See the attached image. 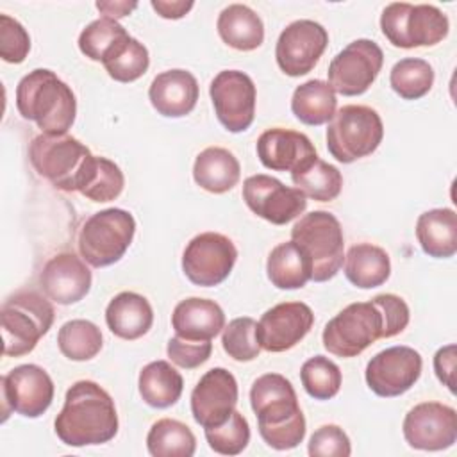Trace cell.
Here are the masks:
<instances>
[{"label": "cell", "mask_w": 457, "mask_h": 457, "mask_svg": "<svg viewBox=\"0 0 457 457\" xmlns=\"http://www.w3.org/2000/svg\"><path fill=\"white\" fill-rule=\"evenodd\" d=\"M136 7H137L136 2H96V9L105 18H112V20L129 16Z\"/></svg>", "instance_id": "49"}, {"label": "cell", "mask_w": 457, "mask_h": 457, "mask_svg": "<svg viewBox=\"0 0 457 457\" xmlns=\"http://www.w3.org/2000/svg\"><path fill=\"white\" fill-rule=\"evenodd\" d=\"M270 282L278 289H300L312 277V262L305 250L293 239L277 245L266 261Z\"/></svg>", "instance_id": "29"}, {"label": "cell", "mask_w": 457, "mask_h": 457, "mask_svg": "<svg viewBox=\"0 0 457 457\" xmlns=\"http://www.w3.org/2000/svg\"><path fill=\"white\" fill-rule=\"evenodd\" d=\"M216 29L221 41L239 52H252L264 41L261 16L245 4L227 5L218 16Z\"/></svg>", "instance_id": "28"}, {"label": "cell", "mask_w": 457, "mask_h": 457, "mask_svg": "<svg viewBox=\"0 0 457 457\" xmlns=\"http://www.w3.org/2000/svg\"><path fill=\"white\" fill-rule=\"evenodd\" d=\"M102 64L116 82H134L146 73L150 55L143 43L129 36Z\"/></svg>", "instance_id": "38"}, {"label": "cell", "mask_w": 457, "mask_h": 457, "mask_svg": "<svg viewBox=\"0 0 457 457\" xmlns=\"http://www.w3.org/2000/svg\"><path fill=\"white\" fill-rule=\"evenodd\" d=\"M384 64L382 48L371 39L348 43L328 64V84L343 96H359L370 89Z\"/></svg>", "instance_id": "12"}, {"label": "cell", "mask_w": 457, "mask_h": 457, "mask_svg": "<svg viewBox=\"0 0 457 457\" xmlns=\"http://www.w3.org/2000/svg\"><path fill=\"white\" fill-rule=\"evenodd\" d=\"M257 321L250 316L234 318L223 327L221 345L223 350L237 362H250L261 353V345L255 336Z\"/></svg>", "instance_id": "40"}, {"label": "cell", "mask_w": 457, "mask_h": 457, "mask_svg": "<svg viewBox=\"0 0 457 457\" xmlns=\"http://www.w3.org/2000/svg\"><path fill=\"white\" fill-rule=\"evenodd\" d=\"M150 5L154 7V11L166 20H179L184 18L191 9H193V2L191 0H152Z\"/></svg>", "instance_id": "48"}, {"label": "cell", "mask_w": 457, "mask_h": 457, "mask_svg": "<svg viewBox=\"0 0 457 457\" xmlns=\"http://www.w3.org/2000/svg\"><path fill=\"white\" fill-rule=\"evenodd\" d=\"M125 177L120 166L107 157H96L95 170L80 195L91 202H111L121 195Z\"/></svg>", "instance_id": "42"}, {"label": "cell", "mask_w": 457, "mask_h": 457, "mask_svg": "<svg viewBox=\"0 0 457 457\" xmlns=\"http://www.w3.org/2000/svg\"><path fill=\"white\" fill-rule=\"evenodd\" d=\"M136 234L134 216L118 207L91 214L79 232V253L93 268L118 262L129 250Z\"/></svg>", "instance_id": "7"}, {"label": "cell", "mask_w": 457, "mask_h": 457, "mask_svg": "<svg viewBox=\"0 0 457 457\" xmlns=\"http://www.w3.org/2000/svg\"><path fill=\"white\" fill-rule=\"evenodd\" d=\"M337 98L328 82L312 79L300 84L291 98V111L305 125L318 127L328 123L336 114Z\"/></svg>", "instance_id": "32"}, {"label": "cell", "mask_w": 457, "mask_h": 457, "mask_svg": "<svg viewBox=\"0 0 457 457\" xmlns=\"http://www.w3.org/2000/svg\"><path fill=\"white\" fill-rule=\"evenodd\" d=\"M300 380L303 389L314 400H330L341 389V370L325 355H314L302 364Z\"/></svg>", "instance_id": "39"}, {"label": "cell", "mask_w": 457, "mask_h": 457, "mask_svg": "<svg viewBox=\"0 0 457 457\" xmlns=\"http://www.w3.org/2000/svg\"><path fill=\"white\" fill-rule=\"evenodd\" d=\"M209 95L218 121L232 134L245 132L255 118V84L245 71L223 70L211 86Z\"/></svg>", "instance_id": "14"}, {"label": "cell", "mask_w": 457, "mask_h": 457, "mask_svg": "<svg viewBox=\"0 0 457 457\" xmlns=\"http://www.w3.org/2000/svg\"><path fill=\"white\" fill-rule=\"evenodd\" d=\"M205 439L220 455H239L250 443V425L239 411H234L225 423L205 428Z\"/></svg>", "instance_id": "41"}, {"label": "cell", "mask_w": 457, "mask_h": 457, "mask_svg": "<svg viewBox=\"0 0 457 457\" xmlns=\"http://www.w3.org/2000/svg\"><path fill=\"white\" fill-rule=\"evenodd\" d=\"M416 237L421 250L434 259H448L457 252V214L453 209H430L418 216Z\"/></svg>", "instance_id": "26"}, {"label": "cell", "mask_w": 457, "mask_h": 457, "mask_svg": "<svg viewBox=\"0 0 457 457\" xmlns=\"http://www.w3.org/2000/svg\"><path fill=\"white\" fill-rule=\"evenodd\" d=\"M312 309L303 302H282L268 309L255 328L262 350L280 353L298 345L312 328Z\"/></svg>", "instance_id": "19"}, {"label": "cell", "mask_w": 457, "mask_h": 457, "mask_svg": "<svg viewBox=\"0 0 457 457\" xmlns=\"http://www.w3.org/2000/svg\"><path fill=\"white\" fill-rule=\"evenodd\" d=\"M146 448L154 457H191L196 450V437L186 423L162 418L150 427Z\"/></svg>", "instance_id": "34"}, {"label": "cell", "mask_w": 457, "mask_h": 457, "mask_svg": "<svg viewBox=\"0 0 457 457\" xmlns=\"http://www.w3.org/2000/svg\"><path fill=\"white\" fill-rule=\"evenodd\" d=\"M382 137V118L368 105H343L327 127V148L343 164L371 155Z\"/></svg>", "instance_id": "8"}, {"label": "cell", "mask_w": 457, "mask_h": 457, "mask_svg": "<svg viewBox=\"0 0 457 457\" xmlns=\"http://www.w3.org/2000/svg\"><path fill=\"white\" fill-rule=\"evenodd\" d=\"M118 412L111 395L93 380L75 382L54 421L61 443L91 446L109 443L118 434Z\"/></svg>", "instance_id": "1"}, {"label": "cell", "mask_w": 457, "mask_h": 457, "mask_svg": "<svg viewBox=\"0 0 457 457\" xmlns=\"http://www.w3.org/2000/svg\"><path fill=\"white\" fill-rule=\"evenodd\" d=\"M380 29L393 46L420 48L441 43L448 36L450 21L436 5L393 2L380 14Z\"/></svg>", "instance_id": "9"}, {"label": "cell", "mask_w": 457, "mask_h": 457, "mask_svg": "<svg viewBox=\"0 0 457 457\" xmlns=\"http://www.w3.org/2000/svg\"><path fill=\"white\" fill-rule=\"evenodd\" d=\"M30 50V37L23 25L9 14H0V57L5 62L20 64Z\"/></svg>", "instance_id": "43"}, {"label": "cell", "mask_w": 457, "mask_h": 457, "mask_svg": "<svg viewBox=\"0 0 457 457\" xmlns=\"http://www.w3.org/2000/svg\"><path fill=\"white\" fill-rule=\"evenodd\" d=\"M61 353L70 361H89L102 350V332L89 320H70L57 334Z\"/></svg>", "instance_id": "35"}, {"label": "cell", "mask_w": 457, "mask_h": 457, "mask_svg": "<svg viewBox=\"0 0 457 457\" xmlns=\"http://www.w3.org/2000/svg\"><path fill=\"white\" fill-rule=\"evenodd\" d=\"M91 271L84 259L71 252H61L46 261L39 273L43 293L59 305L80 302L91 289Z\"/></svg>", "instance_id": "21"}, {"label": "cell", "mask_w": 457, "mask_h": 457, "mask_svg": "<svg viewBox=\"0 0 457 457\" xmlns=\"http://www.w3.org/2000/svg\"><path fill=\"white\" fill-rule=\"evenodd\" d=\"M241 177V164L232 152L221 146H209L202 150L193 164L195 182L212 193L223 195L230 191Z\"/></svg>", "instance_id": "27"}, {"label": "cell", "mask_w": 457, "mask_h": 457, "mask_svg": "<svg viewBox=\"0 0 457 457\" xmlns=\"http://www.w3.org/2000/svg\"><path fill=\"white\" fill-rule=\"evenodd\" d=\"M250 405L259 434L273 450L296 448L305 437V418L291 382L280 373H264L253 380Z\"/></svg>", "instance_id": "2"}, {"label": "cell", "mask_w": 457, "mask_h": 457, "mask_svg": "<svg viewBox=\"0 0 457 457\" xmlns=\"http://www.w3.org/2000/svg\"><path fill=\"white\" fill-rule=\"evenodd\" d=\"M2 421L9 412L39 418L54 400V382L37 364H21L2 375Z\"/></svg>", "instance_id": "13"}, {"label": "cell", "mask_w": 457, "mask_h": 457, "mask_svg": "<svg viewBox=\"0 0 457 457\" xmlns=\"http://www.w3.org/2000/svg\"><path fill=\"white\" fill-rule=\"evenodd\" d=\"M200 87L195 75L187 70H166L154 77L148 98L157 114L164 118L187 116L198 102Z\"/></svg>", "instance_id": "23"}, {"label": "cell", "mask_w": 457, "mask_h": 457, "mask_svg": "<svg viewBox=\"0 0 457 457\" xmlns=\"http://www.w3.org/2000/svg\"><path fill=\"white\" fill-rule=\"evenodd\" d=\"M29 159L37 175L66 193H80L96 164V155L70 134L41 132L29 146Z\"/></svg>", "instance_id": "4"}, {"label": "cell", "mask_w": 457, "mask_h": 457, "mask_svg": "<svg viewBox=\"0 0 457 457\" xmlns=\"http://www.w3.org/2000/svg\"><path fill=\"white\" fill-rule=\"evenodd\" d=\"M105 323L114 336L134 341L152 328L154 311L143 295L121 291L109 302L105 309Z\"/></svg>", "instance_id": "25"}, {"label": "cell", "mask_w": 457, "mask_h": 457, "mask_svg": "<svg viewBox=\"0 0 457 457\" xmlns=\"http://www.w3.org/2000/svg\"><path fill=\"white\" fill-rule=\"evenodd\" d=\"M291 180L296 189L316 202H332L343 189L341 171L321 161L318 155L302 168L291 171Z\"/></svg>", "instance_id": "33"}, {"label": "cell", "mask_w": 457, "mask_h": 457, "mask_svg": "<svg viewBox=\"0 0 457 457\" xmlns=\"http://www.w3.org/2000/svg\"><path fill=\"white\" fill-rule=\"evenodd\" d=\"M403 437L411 448L439 452L457 441V412L439 402L414 405L403 418Z\"/></svg>", "instance_id": "18"}, {"label": "cell", "mask_w": 457, "mask_h": 457, "mask_svg": "<svg viewBox=\"0 0 457 457\" xmlns=\"http://www.w3.org/2000/svg\"><path fill=\"white\" fill-rule=\"evenodd\" d=\"M391 275V261L384 248L357 243L345 255V277L359 289L382 286Z\"/></svg>", "instance_id": "30"}, {"label": "cell", "mask_w": 457, "mask_h": 457, "mask_svg": "<svg viewBox=\"0 0 457 457\" xmlns=\"http://www.w3.org/2000/svg\"><path fill=\"white\" fill-rule=\"evenodd\" d=\"M243 200L253 214L273 225H286L307 209V196L300 189L287 187L264 173L243 182Z\"/></svg>", "instance_id": "16"}, {"label": "cell", "mask_w": 457, "mask_h": 457, "mask_svg": "<svg viewBox=\"0 0 457 457\" xmlns=\"http://www.w3.org/2000/svg\"><path fill=\"white\" fill-rule=\"evenodd\" d=\"M291 239L311 257V280L327 282L337 275L345 261V237L341 223L332 212L312 211L303 214L291 228Z\"/></svg>", "instance_id": "10"}, {"label": "cell", "mask_w": 457, "mask_h": 457, "mask_svg": "<svg viewBox=\"0 0 457 457\" xmlns=\"http://www.w3.org/2000/svg\"><path fill=\"white\" fill-rule=\"evenodd\" d=\"M375 300L378 302V305L384 312L386 325H387V337H395L400 332H403L405 327L409 325V318H411L409 305L405 303V300L393 293L377 295Z\"/></svg>", "instance_id": "46"}, {"label": "cell", "mask_w": 457, "mask_h": 457, "mask_svg": "<svg viewBox=\"0 0 457 457\" xmlns=\"http://www.w3.org/2000/svg\"><path fill=\"white\" fill-rule=\"evenodd\" d=\"M311 457H348L352 445L346 432L337 425H321L309 439Z\"/></svg>", "instance_id": "44"}, {"label": "cell", "mask_w": 457, "mask_h": 457, "mask_svg": "<svg viewBox=\"0 0 457 457\" xmlns=\"http://www.w3.org/2000/svg\"><path fill=\"white\" fill-rule=\"evenodd\" d=\"M175 336L189 341H211L225 327V312L207 298L191 296L179 302L171 314Z\"/></svg>", "instance_id": "24"}, {"label": "cell", "mask_w": 457, "mask_h": 457, "mask_svg": "<svg viewBox=\"0 0 457 457\" xmlns=\"http://www.w3.org/2000/svg\"><path fill=\"white\" fill-rule=\"evenodd\" d=\"M328 45L327 29L312 20H296L278 36L275 59L278 68L289 77L309 73Z\"/></svg>", "instance_id": "17"}, {"label": "cell", "mask_w": 457, "mask_h": 457, "mask_svg": "<svg viewBox=\"0 0 457 457\" xmlns=\"http://www.w3.org/2000/svg\"><path fill=\"white\" fill-rule=\"evenodd\" d=\"M16 109L43 134H68L75 121L77 100L71 87L52 70L36 68L16 86Z\"/></svg>", "instance_id": "3"}, {"label": "cell", "mask_w": 457, "mask_h": 457, "mask_svg": "<svg viewBox=\"0 0 457 457\" xmlns=\"http://www.w3.org/2000/svg\"><path fill=\"white\" fill-rule=\"evenodd\" d=\"M130 34L112 18H98L82 29L79 36L80 52L96 62H104Z\"/></svg>", "instance_id": "37"}, {"label": "cell", "mask_w": 457, "mask_h": 457, "mask_svg": "<svg viewBox=\"0 0 457 457\" xmlns=\"http://www.w3.org/2000/svg\"><path fill=\"white\" fill-rule=\"evenodd\" d=\"M434 371L436 377L443 386L450 389V393H455V345H446L439 348L434 355Z\"/></svg>", "instance_id": "47"}, {"label": "cell", "mask_w": 457, "mask_h": 457, "mask_svg": "<svg viewBox=\"0 0 457 457\" xmlns=\"http://www.w3.org/2000/svg\"><path fill=\"white\" fill-rule=\"evenodd\" d=\"M423 361L411 346H389L375 353L364 371L368 387L382 398H395L407 393L420 378Z\"/></svg>", "instance_id": "15"}, {"label": "cell", "mask_w": 457, "mask_h": 457, "mask_svg": "<svg viewBox=\"0 0 457 457\" xmlns=\"http://www.w3.org/2000/svg\"><path fill=\"white\" fill-rule=\"evenodd\" d=\"M166 353L170 361L184 370H195L209 361L212 353L211 341H189L179 336H173L168 341Z\"/></svg>", "instance_id": "45"}, {"label": "cell", "mask_w": 457, "mask_h": 457, "mask_svg": "<svg viewBox=\"0 0 457 457\" xmlns=\"http://www.w3.org/2000/svg\"><path fill=\"white\" fill-rule=\"evenodd\" d=\"M393 91L403 100H420L434 86V68L418 57H405L395 62L389 73Z\"/></svg>", "instance_id": "36"}, {"label": "cell", "mask_w": 457, "mask_h": 457, "mask_svg": "<svg viewBox=\"0 0 457 457\" xmlns=\"http://www.w3.org/2000/svg\"><path fill=\"white\" fill-rule=\"evenodd\" d=\"M323 346L337 357H357L377 339H387L384 312L375 298L339 311L323 328Z\"/></svg>", "instance_id": "6"}, {"label": "cell", "mask_w": 457, "mask_h": 457, "mask_svg": "<svg viewBox=\"0 0 457 457\" xmlns=\"http://www.w3.org/2000/svg\"><path fill=\"white\" fill-rule=\"evenodd\" d=\"M54 318V305L37 291H18L9 296L0 311L4 355L21 357L30 353L50 330Z\"/></svg>", "instance_id": "5"}, {"label": "cell", "mask_w": 457, "mask_h": 457, "mask_svg": "<svg viewBox=\"0 0 457 457\" xmlns=\"http://www.w3.org/2000/svg\"><path fill=\"white\" fill-rule=\"evenodd\" d=\"M137 389L150 407L168 409L179 402L184 380L168 361H152L139 371Z\"/></svg>", "instance_id": "31"}, {"label": "cell", "mask_w": 457, "mask_h": 457, "mask_svg": "<svg viewBox=\"0 0 457 457\" xmlns=\"http://www.w3.org/2000/svg\"><path fill=\"white\" fill-rule=\"evenodd\" d=\"M255 148L261 164L271 171H295L318 155L305 134L282 127L264 130Z\"/></svg>", "instance_id": "22"}, {"label": "cell", "mask_w": 457, "mask_h": 457, "mask_svg": "<svg viewBox=\"0 0 457 457\" xmlns=\"http://www.w3.org/2000/svg\"><path fill=\"white\" fill-rule=\"evenodd\" d=\"M236 377L225 368H212L202 375L191 393V414L204 427H218L225 423L237 405Z\"/></svg>", "instance_id": "20"}, {"label": "cell", "mask_w": 457, "mask_h": 457, "mask_svg": "<svg viewBox=\"0 0 457 457\" xmlns=\"http://www.w3.org/2000/svg\"><path fill=\"white\" fill-rule=\"evenodd\" d=\"M237 259V248L220 232H202L184 248L182 271L187 280L200 287L221 284L232 271Z\"/></svg>", "instance_id": "11"}]
</instances>
